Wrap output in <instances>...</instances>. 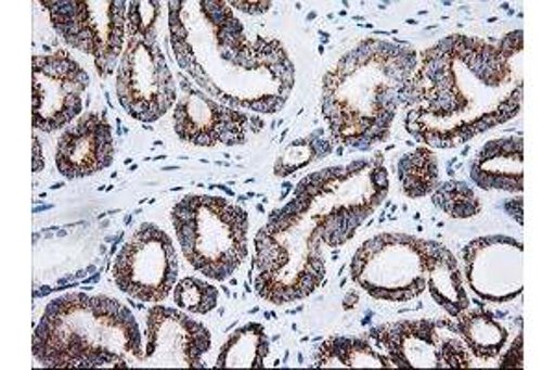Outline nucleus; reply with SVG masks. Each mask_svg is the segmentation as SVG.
Returning a JSON list of instances; mask_svg holds the SVG:
<instances>
[{
    "mask_svg": "<svg viewBox=\"0 0 555 370\" xmlns=\"http://www.w3.org/2000/svg\"><path fill=\"white\" fill-rule=\"evenodd\" d=\"M395 369H470L473 358L452 320H398L365 335Z\"/></svg>",
    "mask_w": 555,
    "mask_h": 370,
    "instance_id": "8",
    "label": "nucleus"
},
{
    "mask_svg": "<svg viewBox=\"0 0 555 370\" xmlns=\"http://www.w3.org/2000/svg\"><path fill=\"white\" fill-rule=\"evenodd\" d=\"M263 126H266V120L259 119L258 115H250V130L254 133L261 132Z\"/></svg>",
    "mask_w": 555,
    "mask_h": 370,
    "instance_id": "30",
    "label": "nucleus"
},
{
    "mask_svg": "<svg viewBox=\"0 0 555 370\" xmlns=\"http://www.w3.org/2000/svg\"><path fill=\"white\" fill-rule=\"evenodd\" d=\"M230 7L237 8L241 12L250 13V15H259V13L269 12L272 2H241V0H234V2H230Z\"/></svg>",
    "mask_w": 555,
    "mask_h": 370,
    "instance_id": "27",
    "label": "nucleus"
},
{
    "mask_svg": "<svg viewBox=\"0 0 555 370\" xmlns=\"http://www.w3.org/2000/svg\"><path fill=\"white\" fill-rule=\"evenodd\" d=\"M322 43H328L330 36L326 31H321Z\"/></svg>",
    "mask_w": 555,
    "mask_h": 370,
    "instance_id": "35",
    "label": "nucleus"
},
{
    "mask_svg": "<svg viewBox=\"0 0 555 370\" xmlns=\"http://www.w3.org/2000/svg\"><path fill=\"white\" fill-rule=\"evenodd\" d=\"M522 243L505 235L468 243L463 261L474 295L491 304H505L522 295Z\"/></svg>",
    "mask_w": 555,
    "mask_h": 370,
    "instance_id": "14",
    "label": "nucleus"
},
{
    "mask_svg": "<svg viewBox=\"0 0 555 370\" xmlns=\"http://www.w3.org/2000/svg\"><path fill=\"white\" fill-rule=\"evenodd\" d=\"M434 206L452 219H470L481 214V202L468 183L449 180L434 191Z\"/></svg>",
    "mask_w": 555,
    "mask_h": 370,
    "instance_id": "22",
    "label": "nucleus"
},
{
    "mask_svg": "<svg viewBox=\"0 0 555 370\" xmlns=\"http://www.w3.org/2000/svg\"><path fill=\"white\" fill-rule=\"evenodd\" d=\"M455 328L465 341L468 352L474 358L496 359L505 350L509 332L494 315L483 309V304L478 308H467L454 317Z\"/></svg>",
    "mask_w": 555,
    "mask_h": 370,
    "instance_id": "18",
    "label": "nucleus"
},
{
    "mask_svg": "<svg viewBox=\"0 0 555 370\" xmlns=\"http://www.w3.org/2000/svg\"><path fill=\"white\" fill-rule=\"evenodd\" d=\"M52 206H43V207H34V212L38 214V212H47V209H51Z\"/></svg>",
    "mask_w": 555,
    "mask_h": 370,
    "instance_id": "36",
    "label": "nucleus"
},
{
    "mask_svg": "<svg viewBox=\"0 0 555 370\" xmlns=\"http://www.w3.org/2000/svg\"><path fill=\"white\" fill-rule=\"evenodd\" d=\"M43 167H44L43 149H41V143H39L38 136H34L33 170H34V173H39V170H43Z\"/></svg>",
    "mask_w": 555,
    "mask_h": 370,
    "instance_id": "28",
    "label": "nucleus"
},
{
    "mask_svg": "<svg viewBox=\"0 0 555 370\" xmlns=\"http://www.w3.org/2000/svg\"><path fill=\"white\" fill-rule=\"evenodd\" d=\"M426 239L379 233L353 254L350 278L376 301L402 304L426 291Z\"/></svg>",
    "mask_w": 555,
    "mask_h": 370,
    "instance_id": "6",
    "label": "nucleus"
},
{
    "mask_svg": "<svg viewBox=\"0 0 555 370\" xmlns=\"http://www.w3.org/2000/svg\"><path fill=\"white\" fill-rule=\"evenodd\" d=\"M505 212L512 215L513 219H517L518 225H522V199L517 201L505 202Z\"/></svg>",
    "mask_w": 555,
    "mask_h": 370,
    "instance_id": "29",
    "label": "nucleus"
},
{
    "mask_svg": "<svg viewBox=\"0 0 555 370\" xmlns=\"http://www.w3.org/2000/svg\"><path fill=\"white\" fill-rule=\"evenodd\" d=\"M120 106L139 123L162 119L177 102V84L158 43L128 39L115 78Z\"/></svg>",
    "mask_w": 555,
    "mask_h": 370,
    "instance_id": "10",
    "label": "nucleus"
},
{
    "mask_svg": "<svg viewBox=\"0 0 555 370\" xmlns=\"http://www.w3.org/2000/svg\"><path fill=\"white\" fill-rule=\"evenodd\" d=\"M89 76L69 52L33 58V126L56 132L82 114Z\"/></svg>",
    "mask_w": 555,
    "mask_h": 370,
    "instance_id": "11",
    "label": "nucleus"
},
{
    "mask_svg": "<svg viewBox=\"0 0 555 370\" xmlns=\"http://www.w3.org/2000/svg\"><path fill=\"white\" fill-rule=\"evenodd\" d=\"M313 162H317L315 136L311 133L310 138L293 141L285 149L284 154L274 165V175L285 178V176L293 175L295 170L308 167Z\"/></svg>",
    "mask_w": 555,
    "mask_h": 370,
    "instance_id": "25",
    "label": "nucleus"
},
{
    "mask_svg": "<svg viewBox=\"0 0 555 370\" xmlns=\"http://www.w3.org/2000/svg\"><path fill=\"white\" fill-rule=\"evenodd\" d=\"M209 348L211 333L203 322L165 306H154L146 311L145 350L141 367L204 369L203 356Z\"/></svg>",
    "mask_w": 555,
    "mask_h": 370,
    "instance_id": "12",
    "label": "nucleus"
},
{
    "mask_svg": "<svg viewBox=\"0 0 555 370\" xmlns=\"http://www.w3.org/2000/svg\"><path fill=\"white\" fill-rule=\"evenodd\" d=\"M315 367H345V369H395L391 359L366 337L334 335L324 341L317 350Z\"/></svg>",
    "mask_w": 555,
    "mask_h": 370,
    "instance_id": "19",
    "label": "nucleus"
},
{
    "mask_svg": "<svg viewBox=\"0 0 555 370\" xmlns=\"http://www.w3.org/2000/svg\"><path fill=\"white\" fill-rule=\"evenodd\" d=\"M162 2L133 0L127 8V39L158 43V23Z\"/></svg>",
    "mask_w": 555,
    "mask_h": 370,
    "instance_id": "24",
    "label": "nucleus"
},
{
    "mask_svg": "<svg viewBox=\"0 0 555 370\" xmlns=\"http://www.w3.org/2000/svg\"><path fill=\"white\" fill-rule=\"evenodd\" d=\"M178 308L190 314L208 315L219 306V289L201 278L188 277L178 282L172 291Z\"/></svg>",
    "mask_w": 555,
    "mask_h": 370,
    "instance_id": "23",
    "label": "nucleus"
},
{
    "mask_svg": "<svg viewBox=\"0 0 555 370\" xmlns=\"http://www.w3.org/2000/svg\"><path fill=\"white\" fill-rule=\"evenodd\" d=\"M115 143L106 112H89L57 141L56 169L67 180H80L114 164Z\"/></svg>",
    "mask_w": 555,
    "mask_h": 370,
    "instance_id": "15",
    "label": "nucleus"
},
{
    "mask_svg": "<svg viewBox=\"0 0 555 370\" xmlns=\"http://www.w3.org/2000/svg\"><path fill=\"white\" fill-rule=\"evenodd\" d=\"M101 275L102 272H96L95 277L88 278V280H86L83 283H96L99 280H101Z\"/></svg>",
    "mask_w": 555,
    "mask_h": 370,
    "instance_id": "33",
    "label": "nucleus"
},
{
    "mask_svg": "<svg viewBox=\"0 0 555 370\" xmlns=\"http://www.w3.org/2000/svg\"><path fill=\"white\" fill-rule=\"evenodd\" d=\"M397 176L405 196L421 199L436 191L439 186V160L428 146H418L400 156Z\"/></svg>",
    "mask_w": 555,
    "mask_h": 370,
    "instance_id": "21",
    "label": "nucleus"
},
{
    "mask_svg": "<svg viewBox=\"0 0 555 370\" xmlns=\"http://www.w3.org/2000/svg\"><path fill=\"white\" fill-rule=\"evenodd\" d=\"M291 189H293V186H291V183H284V193H282V199H285V196H287V193H289Z\"/></svg>",
    "mask_w": 555,
    "mask_h": 370,
    "instance_id": "34",
    "label": "nucleus"
},
{
    "mask_svg": "<svg viewBox=\"0 0 555 370\" xmlns=\"http://www.w3.org/2000/svg\"><path fill=\"white\" fill-rule=\"evenodd\" d=\"M515 56L454 34L418 58L405 88V130L428 149H455L504 125L522 107Z\"/></svg>",
    "mask_w": 555,
    "mask_h": 370,
    "instance_id": "1",
    "label": "nucleus"
},
{
    "mask_svg": "<svg viewBox=\"0 0 555 370\" xmlns=\"http://www.w3.org/2000/svg\"><path fill=\"white\" fill-rule=\"evenodd\" d=\"M524 335L522 333H518L517 340L513 341L512 346L507 348V352H502L504 356L500 359L499 367L500 369H507V367H517V369H522L524 367V348H522Z\"/></svg>",
    "mask_w": 555,
    "mask_h": 370,
    "instance_id": "26",
    "label": "nucleus"
},
{
    "mask_svg": "<svg viewBox=\"0 0 555 370\" xmlns=\"http://www.w3.org/2000/svg\"><path fill=\"white\" fill-rule=\"evenodd\" d=\"M426 289L431 298L454 319L461 311L470 308L467 289L461 280L460 265L447 246L428 241L426 261Z\"/></svg>",
    "mask_w": 555,
    "mask_h": 370,
    "instance_id": "17",
    "label": "nucleus"
},
{
    "mask_svg": "<svg viewBox=\"0 0 555 370\" xmlns=\"http://www.w3.org/2000/svg\"><path fill=\"white\" fill-rule=\"evenodd\" d=\"M269 356L266 328L248 322L228 337L217 356V369H263Z\"/></svg>",
    "mask_w": 555,
    "mask_h": 370,
    "instance_id": "20",
    "label": "nucleus"
},
{
    "mask_svg": "<svg viewBox=\"0 0 555 370\" xmlns=\"http://www.w3.org/2000/svg\"><path fill=\"white\" fill-rule=\"evenodd\" d=\"M119 291L139 302L159 304L177 285L178 256L175 243L162 228L145 222L115 256L112 267Z\"/></svg>",
    "mask_w": 555,
    "mask_h": 370,
    "instance_id": "9",
    "label": "nucleus"
},
{
    "mask_svg": "<svg viewBox=\"0 0 555 370\" xmlns=\"http://www.w3.org/2000/svg\"><path fill=\"white\" fill-rule=\"evenodd\" d=\"M171 219L183 257L209 280L224 282L248 257V214L224 196H183Z\"/></svg>",
    "mask_w": 555,
    "mask_h": 370,
    "instance_id": "4",
    "label": "nucleus"
},
{
    "mask_svg": "<svg viewBox=\"0 0 555 370\" xmlns=\"http://www.w3.org/2000/svg\"><path fill=\"white\" fill-rule=\"evenodd\" d=\"M302 220L304 215L285 230L263 227L256 235L253 269H258L256 291L263 301L291 304L310 296L324 282L321 233L311 220L304 230Z\"/></svg>",
    "mask_w": 555,
    "mask_h": 370,
    "instance_id": "5",
    "label": "nucleus"
},
{
    "mask_svg": "<svg viewBox=\"0 0 555 370\" xmlns=\"http://www.w3.org/2000/svg\"><path fill=\"white\" fill-rule=\"evenodd\" d=\"M416 65L415 49L382 39H365L348 51L322 78V117L332 141L369 151L389 138Z\"/></svg>",
    "mask_w": 555,
    "mask_h": 370,
    "instance_id": "2",
    "label": "nucleus"
},
{
    "mask_svg": "<svg viewBox=\"0 0 555 370\" xmlns=\"http://www.w3.org/2000/svg\"><path fill=\"white\" fill-rule=\"evenodd\" d=\"M52 291H54V289L47 288V285L41 289H36V291H34V298H39V296L43 298V296L51 295Z\"/></svg>",
    "mask_w": 555,
    "mask_h": 370,
    "instance_id": "32",
    "label": "nucleus"
},
{
    "mask_svg": "<svg viewBox=\"0 0 555 370\" xmlns=\"http://www.w3.org/2000/svg\"><path fill=\"white\" fill-rule=\"evenodd\" d=\"M522 138L492 139L481 146L478 156L468 165V175L478 188L491 191L522 193Z\"/></svg>",
    "mask_w": 555,
    "mask_h": 370,
    "instance_id": "16",
    "label": "nucleus"
},
{
    "mask_svg": "<svg viewBox=\"0 0 555 370\" xmlns=\"http://www.w3.org/2000/svg\"><path fill=\"white\" fill-rule=\"evenodd\" d=\"M183 94L175 106V132L183 143L196 146H235L246 141L250 115L221 104L203 89L195 88L185 75H178Z\"/></svg>",
    "mask_w": 555,
    "mask_h": 370,
    "instance_id": "13",
    "label": "nucleus"
},
{
    "mask_svg": "<svg viewBox=\"0 0 555 370\" xmlns=\"http://www.w3.org/2000/svg\"><path fill=\"white\" fill-rule=\"evenodd\" d=\"M143 335L132 311L109 296L69 293L44 308L33 337L43 369L141 367Z\"/></svg>",
    "mask_w": 555,
    "mask_h": 370,
    "instance_id": "3",
    "label": "nucleus"
},
{
    "mask_svg": "<svg viewBox=\"0 0 555 370\" xmlns=\"http://www.w3.org/2000/svg\"><path fill=\"white\" fill-rule=\"evenodd\" d=\"M54 30L65 43L95 60L96 73H115L127 38L125 0H43Z\"/></svg>",
    "mask_w": 555,
    "mask_h": 370,
    "instance_id": "7",
    "label": "nucleus"
},
{
    "mask_svg": "<svg viewBox=\"0 0 555 370\" xmlns=\"http://www.w3.org/2000/svg\"><path fill=\"white\" fill-rule=\"evenodd\" d=\"M64 188V183H54V186H51V189H62Z\"/></svg>",
    "mask_w": 555,
    "mask_h": 370,
    "instance_id": "37",
    "label": "nucleus"
},
{
    "mask_svg": "<svg viewBox=\"0 0 555 370\" xmlns=\"http://www.w3.org/2000/svg\"><path fill=\"white\" fill-rule=\"evenodd\" d=\"M356 302H358V293H348L347 298H345V309L353 308Z\"/></svg>",
    "mask_w": 555,
    "mask_h": 370,
    "instance_id": "31",
    "label": "nucleus"
}]
</instances>
